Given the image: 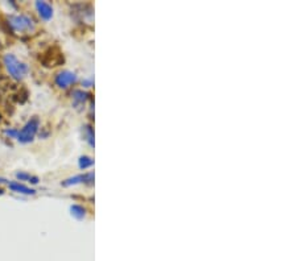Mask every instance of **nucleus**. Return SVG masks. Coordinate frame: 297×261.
I'll list each match as a JSON object with an SVG mask.
<instances>
[{
  "label": "nucleus",
  "instance_id": "obj_9",
  "mask_svg": "<svg viewBox=\"0 0 297 261\" xmlns=\"http://www.w3.org/2000/svg\"><path fill=\"white\" fill-rule=\"evenodd\" d=\"M16 177L20 180V181H27V182H32V183H37L39 182V178L33 177V176H29L27 173H18Z\"/></svg>",
  "mask_w": 297,
  "mask_h": 261
},
{
  "label": "nucleus",
  "instance_id": "obj_12",
  "mask_svg": "<svg viewBox=\"0 0 297 261\" xmlns=\"http://www.w3.org/2000/svg\"><path fill=\"white\" fill-rule=\"evenodd\" d=\"M0 182H4V180H3V178H0Z\"/></svg>",
  "mask_w": 297,
  "mask_h": 261
},
{
  "label": "nucleus",
  "instance_id": "obj_1",
  "mask_svg": "<svg viewBox=\"0 0 297 261\" xmlns=\"http://www.w3.org/2000/svg\"><path fill=\"white\" fill-rule=\"evenodd\" d=\"M3 61H4V65L7 67V70H8L9 76L12 77L14 80H20L27 76L28 66L25 63H22L21 61H19L14 54H5Z\"/></svg>",
  "mask_w": 297,
  "mask_h": 261
},
{
  "label": "nucleus",
  "instance_id": "obj_4",
  "mask_svg": "<svg viewBox=\"0 0 297 261\" xmlns=\"http://www.w3.org/2000/svg\"><path fill=\"white\" fill-rule=\"evenodd\" d=\"M76 80H77L76 74L67 70L58 73L57 77H56V83H57L58 87H61V89H66V87H69V86H71V84L74 83Z\"/></svg>",
  "mask_w": 297,
  "mask_h": 261
},
{
  "label": "nucleus",
  "instance_id": "obj_7",
  "mask_svg": "<svg viewBox=\"0 0 297 261\" xmlns=\"http://www.w3.org/2000/svg\"><path fill=\"white\" fill-rule=\"evenodd\" d=\"M9 189L12 191H15V193H20V194L31 195L36 193L33 189H29V187H27L25 185H21V183H19V182H12V183H9Z\"/></svg>",
  "mask_w": 297,
  "mask_h": 261
},
{
  "label": "nucleus",
  "instance_id": "obj_8",
  "mask_svg": "<svg viewBox=\"0 0 297 261\" xmlns=\"http://www.w3.org/2000/svg\"><path fill=\"white\" fill-rule=\"evenodd\" d=\"M70 211H71V215L74 218H77V219H84L85 215H86V210H85L82 206H80V204L71 206Z\"/></svg>",
  "mask_w": 297,
  "mask_h": 261
},
{
  "label": "nucleus",
  "instance_id": "obj_11",
  "mask_svg": "<svg viewBox=\"0 0 297 261\" xmlns=\"http://www.w3.org/2000/svg\"><path fill=\"white\" fill-rule=\"evenodd\" d=\"M86 99H87V94L84 93V91H76V93H74V100H76V102L84 103Z\"/></svg>",
  "mask_w": 297,
  "mask_h": 261
},
{
  "label": "nucleus",
  "instance_id": "obj_10",
  "mask_svg": "<svg viewBox=\"0 0 297 261\" xmlns=\"http://www.w3.org/2000/svg\"><path fill=\"white\" fill-rule=\"evenodd\" d=\"M94 164V161L90 157H87V156H82L80 159V168L81 169H87L90 168L91 165Z\"/></svg>",
  "mask_w": 297,
  "mask_h": 261
},
{
  "label": "nucleus",
  "instance_id": "obj_3",
  "mask_svg": "<svg viewBox=\"0 0 297 261\" xmlns=\"http://www.w3.org/2000/svg\"><path fill=\"white\" fill-rule=\"evenodd\" d=\"M9 25L14 28L15 31L19 32H27L33 31L35 29V24L31 18H28L25 15H15L8 19Z\"/></svg>",
  "mask_w": 297,
  "mask_h": 261
},
{
  "label": "nucleus",
  "instance_id": "obj_6",
  "mask_svg": "<svg viewBox=\"0 0 297 261\" xmlns=\"http://www.w3.org/2000/svg\"><path fill=\"white\" fill-rule=\"evenodd\" d=\"M94 181V173H87V174H80L76 177H71L66 181L63 182V186H71L76 183H81V182H87V183H93Z\"/></svg>",
  "mask_w": 297,
  "mask_h": 261
},
{
  "label": "nucleus",
  "instance_id": "obj_2",
  "mask_svg": "<svg viewBox=\"0 0 297 261\" xmlns=\"http://www.w3.org/2000/svg\"><path fill=\"white\" fill-rule=\"evenodd\" d=\"M39 127H40L39 119H37V118H32V119L22 127L21 131H19L16 138H18L19 141L22 142V144L31 142L32 140L35 139L36 133L39 131Z\"/></svg>",
  "mask_w": 297,
  "mask_h": 261
},
{
  "label": "nucleus",
  "instance_id": "obj_5",
  "mask_svg": "<svg viewBox=\"0 0 297 261\" xmlns=\"http://www.w3.org/2000/svg\"><path fill=\"white\" fill-rule=\"evenodd\" d=\"M36 8L39 11V15L44 20H50L53 16V8L46 1H36Z\"/></svg>",
  "mask_w": 297,
  "mask_h": 261
}]
</instances>
